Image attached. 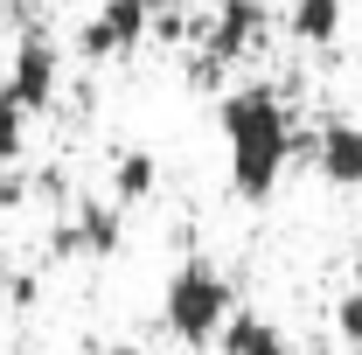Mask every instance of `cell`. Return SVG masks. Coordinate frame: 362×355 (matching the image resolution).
<instances>
[{"label": "cell", "mask_w": 362, "mask_h": 355, "mask_svg": "<svg viewBox=\"0 0 362 355\" xmlns=\"http://www.w3.org/2000/svg\"><path fill=\"white\" fill-rule=\"evenodd\" d=\"M216 119H223V161H230L237 202H272L293 153H300V139H307L293 126V105L272 84H237Z\"/></svg>", "instance_id": "1"}, {"label": "cell", "mask_w": 362, "mask_h": 355, "mask_svg": "<svg viewBox=\"0 0 362 355\" xmlns=\"http://www.w3.org/2000/svg\"><path fill=\"white\" fill-rule=\"evenodd\" d=\"M230 313H237L230 272L216 265L209 251H188V258L168 272V286H160V327L175 334L181 349H216V334L230 327Z\"/></svg>", "instance_id": "2"}, {"label": "cell", "mask_w": 362, "mask_h": 355, "mask_svg": "<svg viewBox=\"0 0 362 355\" xmlns=\"http://www.w3.org/2000/svg\"><path fill=\"white\" fill-rule=\"evenodd\" d=\"M0 84H7V98H14L28 119L56 112V98H63V42L49 35L42 21H28V28H21V42H14V56H7Z\"/></svg>", "instance_id": "3"}, {"label": "cell", "mask_w": 362, "mask_h": 355, "mask_svg": "<svg viewBox=\"0 0 362 355\" xmlns=\"http://www.w3.org/2000/svg\"><path fill=\"white\" fill-rule=\"evenodd\" d=\"M146 35H153V0H98L90 21L77 28V56L112 63V56H133Z\"/></svg>", "instance_id": "4"}, {"label": "cell", "mask_w": 362, "mask_h": 355, "mask_svg": "<svg viewBox=\"0 0 362 355\" xmlns=\"http://www.w3.org/2000/svg\"><path fill=\"white\" fill-rule=\"evenodd\" d=\"M265 28H272L265 0H216V14L202 21V70H230L237 56L265 42Z\"/></svg>", "instance_id": "5"}, {"label": "cell", "mask_w": 362, "mask_h": 355, "mask_svg": "<svg viewBox=\"0 0 362 355\" xmlns=\"http://www.w3.org/2000/svg\"><path fill=\"white\" fill-rule=\"evenodd\" d=\"M56 258H119V244H126V216H119V202L112 195H84L70 223H56Z\"/></svg>", "instance_id": "6"}, {"label": "cell", "mask_w": 362, "mask_h": 355, "mask_svg": "<svg viewBox=\"0 0 362 355\" xmlns=\"http://www.w3.org/2000/svg\"><path fill=\"white\" fill-rule=\"evenodd\" d=\"M300 146L314 153V175L327 181V188H341V195L362 188V126H356V119H327V126L307 133Z\"/></svg>", "instance_id": "7"}, {"label": "cell", "mask_w": 362, "mask_h": 355, "mask_svg": "<svg viewBox=\"0 0 362 355\" xmlns=\"http://www.w3.org/2000/svg\"><path fill=\"white\" fill-rule=\"evenodd\" d=\"M349 21V0H286V35L300 49H334Z\"/></svg>", "instance_id": "8"}, {"label": "cell", "mask_w": 362, "mask_h": 355, "mask_svg": "<svg viewBox=\"0 0 362 355\" xmlns=\"http://www.w3.org/2000/svg\"><path fill=\"white\" fill-rule=\"evenodd\" d=\"M216 349H223V355H293V342H286V327H279L272 313L237 307V313H230V327L216 334Z\"/></svg>", "instance_id": "9"}, {"label": "cell", "mask_w": 362, "mask_h": 355, "mask_svg": "<svg viewBox=\"0 0 362 355\" xmlns=\"http://www.w3.org/2000/svg\"><path fill=\"white\" fill-rule=\"evenodd\" d=\"M160 188V161L146 153V146H126L119 161H112V202L126 209V202H146Z\"/></svg>", "instance_id": "10"}, {"label": "cell", "mask_w": 362, "mask_h": 355, "mask_svg": "<svg viewBox=\"0 0 362 355\" xmlns=\"http://www.w3.org/2000/svg\"><path fill=\"white\" fill-rule=\"evenodd\" d=\"M28 153V112L7 98V84H0V168H14Z\"/></svg>", "instance_id": "11"}, {"label": "cell", "mask_w": 362, "mask_h": 355, "mask_svg": "<svg viewBox=\"0 0 362 355\" xmlns=\"http://www.w3.org/2000/svg\"><path fill=\"white\" fill-rule=\"evenodd\" d=\"M334 334H341L349 349H362V286H356V293H341V300H334Z\"/></svg>", "instance_id": "12"}, {"label": "cell", "mask_w": 362, "mask_h": 355, "mask_svg": "<svg viewBox=\"0 0 362 355\" xmlns=\"http://www.w3.org/2000/svg\"><path fill=\"white\" fill-rule=\"evenodd\" d=\"M14 14H21V0H0V28H7V21H14Z\"/></svg>", "instance_id": "13"}, {"label": "cell", "mask_w": 362, "mask_h": 355, "mask_svg": "<svg viewBox=\"0 0 362 355\" xmlns=\"http://www.w3.org/2000/svg\"><path fill=\"white\" fill-rule=\"evenodd\" d=\"M112 355H146V349H112Z\"/></svg>", "instance_id": "14"}]
</instances>
